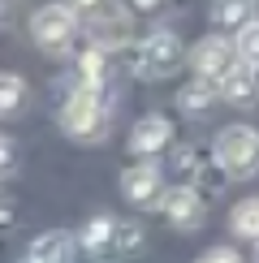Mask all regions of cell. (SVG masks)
<instances>
[{
    "mask_svg": "<svg viewBox=\"0 0 259 263\" xmlns=\"http://www.w3.org/2000/svg\"><path fill=\"white\" fill-rule=\"evenodd\" d=\"M212 160H216V168L225 173V177H233V181H246V177H255L259 173V129L255 125H225L220 134H216L212 142Z\"/></svg>",
    "mask_w": 259,
    "mask_h": 263,
    "instance_id": "obj_1",
    "label": "cell"
},
{
    "mask_svg": "<svg viewBox=\"0 0 259 263\" xmlns=\"http://www.w3.org/2000/svg\"><path fill=\"white\" fill-rule=\"evenodd\" d=\"M61 129L69 134L73 142H95L104 138L108 129V104H104V91L100 86H73L69 100L61 104Z\"/></svg>",
    "mask_w": 259,
    "mask_h": 263,
    "instance_id": "obj_2",
    "label": "cell"
},
{
    "mask_svg": "<svg viewBox=\"0 0 259 263\" xmlns=\"http://www.w3.org/2000/svg\"><path fill=\"white\" fill-rule=\"evenodd\" d=\"M181 65V39L173 30H151L134 52V69L138 78H169Z\"/></svg>",
    "mask_w": 259,
    "mask_h": 263,
    "instance_id": "obj_3",
    "label": "cell"
},
{
    "mask_svg": "<svg viewBox=\"0 0 259 263\" xmlns=\"http://www.w3.org/2000/svg\"><path fill=\"white\" fill-rule=\"evenodd\" d=\"M30 35L43 52H65L78 35V9L69 5H43L35 17H30Z\"/></svg>",
    "mask_w": 259,
    "mask_h": 263,
    "instance_id": "obj_4",
    "label": "cell"
},
{
    "mask_svg": "<svg viewBox=\"0 0 259 263\" xmlns=\"http://www.w3.org/2000/svg\"><path fill=\"white\" fill-rule=\"evenodd\" d=\"M190 65H194V78L220 82L225 73L237 65V48H233V39H225V35H208V39H199V48L190 52Z\"/></svg>",
    "mask_w": 259,
    "mask_h": 263,
    "instance_id": "obj_5",
    "label": "cell"
},
{
    "mask_svg": "<svg viewBox=\"0 0 259 263\" xmlns=\"http://www.w3.org/2000/svg\"><path fill=\"white\" fill-rule=\"evenodd\" d=\"M121 194L134 207H156L164 199V177H160V168L151 160H138V164H130L121 173Z\"/></svg>",
    "mask_w": 259,
    "mask_h": 263,
    "instance_id": "obj_6",
    "label": "cell"
},
{
    "mask_svg": "<svg viewBox=\"0 0 259 263\" xmlns=\"http://www.w3.org/2000/svg\"><path fill=\"white\" fill-rule=\"evenodd\" d=\"M160 212H164V220L173 229H199L203 224V194L194 190V185H173L164 190V199H160Z\"/></svg>",
    "mask_w": 259,
    "mask_h": 263,
    "instance_id": "obj_7",
    "label": "cell"
},
{
    "mask_svg": "<svg viewBox=\"0 0 259 263\" xmlns=\"http://www.w3.org/2000/svg\"><path fill=\"white\" fill-rule=\"evenodd\" d=\"M78 237L65 233V229H48V233H39L35 242L26 246V255H22V263H73L78 259Z\"/></svg>",
    "mask_w": 259,
    "mask_h": 263,
    "instance_id": "obj_8",
    "label": "cell"
},
{
    "mask_svg": "<svg viewBox=\"0 0 259 263\" xmlns=\"http://www.w3.org/2000/svg\"><path fill=\"white\" fill-rule=\"evenodd\" d=\"M173 142V121L160 112H147L143 121H134V129H130V151L134 156H160Z\"/></svg>",
    "mask_w": 259,
    "mask_h": 263,
    "instance_id": "obj_9",
    "label": "cell"
},
{
    "mask_svg": "<svg viewBox=\"0 0 259 263\" xmlns=\"http://www.w3.org/2000/svg\"><path fill=\"white\" fill-rule=\"evenodd\" d=\"M216 86H220V100H229V104H237V108H242V104H255V100H259V69H251V65L237 61Z\"/></svg>",
    "mask_w": 259,
    "mask_h": 263,
    "instance_id": "obj_10",
    "label": "cell"
},
{
    "mask_svg": "<svg viewBox=\"0 0 259 263\" xmlns=\"http://www.w3.org/2000/svg\"><path fill=\"white\" fill-rule=\"evenodd\" d=\"M113 237H117L113 216H91V220L82 224V233H78V246L86 255H108V250H113Z\"/></svg>",
    "mask_w": 259,
    "mask_h": 263,
    "instance_id": "obj_11",
    "label": "cell"
},
{
    "mask_svg": "<svg viewBox=\"0 0 259 263\" xmlns=\"http://www.w3.org/2000/svg\"><path fill=\"white\" fill-rule=\"evenodd\" d=\"M212 100H220V86L208 82V78H194L190 86H181V91H177V108H181V112H190V117L208 112Z\"/></svg>",
    "mask_w": 259,
    "mask_h": 263,
    "instance_id": "obj_12",
    "label": "cell"
},
{
    "mask_svg": "<svg viewBox=\"0 0 259 263\" xmlns=\"http://www.w3.org/2000/svg\"><path fill=\"white\" fill-rule=\"evenodd\" d=\"M229 229L242 237V242H259V194H246L242 203H233Z\"/></svg>",
    "mask_w": 259,
    "mask_h": 263,
    "instance_id": "obj_13",
    "label": "cell"
},
{
    "mask_svg": "<svg viewBox=\"0 0 259 263\" xmlns=\"http://www.w3.org/2000/svg\"><path fill=\"white\" fill-rule=\"evenodd\" d=\"M26 104V82L22 73H0V117H13Z\"/></svg>",
    "mask_w": 259,
    "mask_h": 263,
    "instance_id": "obj_14",
    "label": "cell"
},
{
    "mask_svg": "<svg viewBox=\"0 0 259 263\" xmlns=\"http://www.w3.org/2000/svg\"><path fill=\"white\" fill-rule=\"evenodd\" d=\"M233 48H237V61H242V65L259 69V17H251L246 26H237V35H233Z\"/></svg>",
    "mask_w": 259,
    "mask_h": 263,
    "instance_id": "obj_15",
    "label": "cell"
},
{
    "mask_svg": "<svg viewBox=\"0 0 259 263\" xmlns=\"http://www.w3.org/2000/svg\"><path fill=\"white\" fill-rule=\"evenodd\" d=\"M212 17H216V26H246L251 22V0H216V9H212Z\"/></svg>",
    "mask_w": 259,
    "mask_h": 263,
    "instance_id": "obj_16",
    "label": "cell"
},
{
    "mask_svg": "<svg viewBox=\"0 0 259 263\" xmlns=\"http://www.w3.org/2000/svg\"><path fill=\"white\" fill-rule=\"evenodd\" d=\"M138 246H143V224H134V220H117L113 250H117V255H134Z\"/></svg>",
    "mask_w": 259,
    "mask_h": 263,
    "instance_id": "obj_17",
    "label": "cell"
},
{
    "mask_svg": "<svg viewBox=\"0 0 259 263\" xmlns=\"http://www.w3.org/2000/svg\"><path fill=\"white\" fill-rule=\"evenodd\" d=\"M13 168H17V147L9 138H0V177H9Z\"/></svg>",
    "mask_w": 259,
    "mask_h": 263,
    "instance_id": "obj_18",
    "label": "cell"
},
{
    "mask_svg": "<svg viewBox=\"0 0 259 263\" xmlns=\"http://www.w3.org/2000/svg\"><path fill=\"white\" fill-rule=\"evenodd\" d=\"M199 263H242V255H237L233 246H212L208 255H203Z\"/></svg>",
    "mask_w": 259,
    "mask_h": 263,
    "instance_id": "obj_19",
    "label": "cell"
},
{
    "mask_svg": "<svg viewBox=\"0 0 259 263\" xmlns=\"http://www.w3.org/2000/svg\"><path fill=\"white\" fill-rule=\"evenodd\" d=\"M160 5H164V0H130V9H134V13H156Z\"/></svg>",
    "mask_w": 259,
    "mask_h": 263,
    "instance_id": "obj_20",
    "label": "cell"
},
{
    "mask_svg": "<svg viewBox=\"0 0 259 263\" xmlns=\"http://www.w3.org/2000/svg\"><path fill=\"white\" fill-rule=\"evenodd\" d=\"M5 220H9V207H5V199H0V229H5Z\"/></svg>",
    "mask_w": 259,
    "mask_h": 263,
    "instance_id": "obj_21",
    "label": "cell"
}]
</instances>
